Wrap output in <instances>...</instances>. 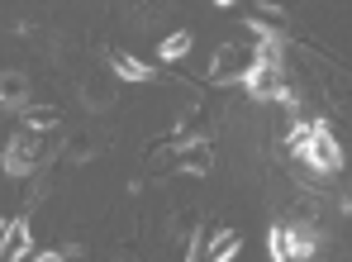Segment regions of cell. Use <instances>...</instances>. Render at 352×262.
Instances as JSON below:
<instances>
[{"label":"cell","mask_w":352,"mask_h":262,"mask_svg":"<svg viewBox=\"0 0 352 262\" xmlns=\"http://www.w3.org/2000/svg\"><path fill=\"white\" fill-rule=\"evenodd\" d=\"M267 258L272 262H291V224H276L267 234Z\"/></svg>","instance_id":"4fadbf2b"},{"label":"cell","mask_w":352,"mask_h":262,"mask_svg":"<svg viewBox=\"0 0 352 262\" xmlns=\"http://www.w3.org/2000/svg\"><path fill=\"white\" fill-rule=\"evenodd\" d=\"M24 105H34V81H29V72L5 67L0 72V115H19Z\"/></svg>","instance_id":"5b68a950"},{"label":"cell","mask_w":352,"mask_h":262,"mask_svg":"<svg viewBox=\"0 0 352 262\" xmlns=\"http://www.w3.org/2000/svg\"><path fill=\"white\" fill-rule=\"evenodd\" d=\"M43 157H48V129H14L5 138V148H0V172L5 177H14V182H24V177H34L38 167H43Z\"/></svg>","instance_id":"6da1fadb"},{"label":"cell","mask_w":352,"mask_h":262,"mask_svg":"<svg viewBox=\"0 0 352 262\" xmlns=\"http://www.w3.org/2000/svg\"><path fill=\"white\" fill-rule=\"evenodd\" d=\"M96 153H100V138H96V133H72V138H67V148H62V157H67V162H76V167H81V162H91Z\"/></svg>","instance_id":"30bf717a"},{"label":"cell","mask_w":352,"mask_h":262,"mask_svg":"<svg viewBox=\"0 0 352 262\" xmlns=\"http://www.w3.org/2000/svg\"><path fill=\"white\" fill-rule=\"evenodd\" d=\"M291 258H319V234L309 224H291Z\"/></svg>","instance_id":"7c38bea8"},{"label":"cell","mask_w":352,"mask_h":262,"mask_svg":"<svg viewBox=\"0 0 352 262\" xmlns=\"http://www.w3.org/2000/svg\"><path fill=\"white\" fill-rule=\"evenodd\" d=\"M176 172H186V177H210V172H214V148H210V138H186L181 153H176Z\"/></svg>","instance_id":"52a82bcc"},{"label":"cell","mask_w":352,"mask_h":262,"mask_svg":"<svg viewBox=\"0 0 352 262\" xmlns=\"http://www.w3.org/2000/svg\"><path fill=\"white\" fill-rule=\"evenodd\" d=\"M19 258H34V229H29L24 215H14L0 229V262H19Z\"/></svg>","instance_id":"8992f818"},{"label":"cell","mask_w":352,"mask_h":262,"mask_svg":"<svg viewBox=\"0 0 352 262\" xmlns=\"http://www.w3.org/2000/svg\"><path fill=\"white\" fill-rule=\"evenodd\" d=\"M190 48H195V39H190L186 29H176V34H167V39L157 43V58H162V63H181Z\"/></svg>","instance_id":"8fae6325"},{"label":"cell","mask_w":352,"mask_h":262,"mask_svg":"<svg viewBox=\"0 0 352 262\" xmlns=\"http://www.w3.org/2000/svg\"><path fill=\"white\" fill-rule=\"evenodd\" d=\"M295 153H300V162H305L314 177H333V172H343V162H348V153H343V143L333 138L329 120H314V129L305 133V143H300Z\"/></svg>","instance_id":"7a4b0ae2"},{"label":"cell","mask_w":352,"mask_h":262,"mask_svg":"<svg viewBox=\"0 0 352 262\" xmlns=\"http://www.w3.org/2000/svg\"><path fill=\"white\" fill-rule=\"evenodd\" d=\"M76 100H81V110L86 115H110L115 110V86H110V72H86L81 81H76Z\"/></svg>","instance_id":"277c9868"},{"label":"cell","mask_w":352,"mask_h":262,"mask_svg":"<svg viewBox=\"0 0 352 262\" xmlns=\"http://www.w3.org/2000/svg\"><path fill=\"white\" fill-rule=\"evenodd\" d=\"M214 5H234V0H214Z\"/></svg>","instance_id":"9a60e30c"},{"label":"cell","mask_w":352,"mask_h":262,"mask_svg":"<svg viewBox=\"0 0 352 262\" xmlns=\"http://www.w3.org/2000/svg\"><path fill=\"white\" fill-rule=\"evenodd\" d=\"M19 115H24L29 129H53V124H58V110H53V105H24Z\"/></svg>","instance_id":"5bb4252c"},{"label":"cell","mask_w":352,"mask_h":262,"mask_svg":"<svg viewBox=\"0 0 352 262\" xmlns=\"http://www.w3.org/2000/svg\"><path fill=\"white\" fill-rule=\"evenodd\" d=\"M257 43H219L214 48V58H210V81H219V86H229V81H243V72L257 63Z\"/></svg>","instance_id":"3957f363"},{"label":"cell","mask_w":352,"mask_h":262,"mask_svg":"<svg viewBox=\"0 0 352 262\" xmlns=\"http://www.w3.org/2000/svg\"><path fill=\"white\" fill-rule=\"evenodd\" d=\"M110 76H119V81H153L157 72L143 58H133V53H110Z\"/></svg>","instance_id":"ba28073f"},{"label":"cell","mask_w":352,"mask_h":262,"mask_svg":"<svg viewBox=\"0 0 352 262\" xmlns=\"http://www.w3.org/2000/svg\"><path fill=\"white\" fill-rule=\"evenodd\" d=\"M238 248H243V234L238 229H219L205 248H200V258H214V262H229V258H238Z\"/></svg>","instance_id":"9c48e42d"}]
</instances>
